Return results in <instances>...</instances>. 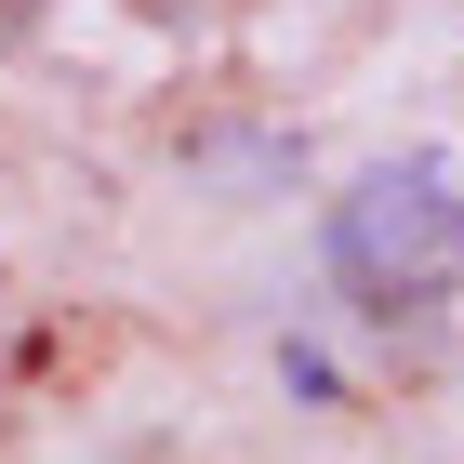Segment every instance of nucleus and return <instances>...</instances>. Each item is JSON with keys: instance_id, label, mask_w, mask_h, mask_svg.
Here are the masks:
<instances>
[{"instance_id": "nucleus-1", "label": "nucleus", "mask_w": 464, "mask_h": 464, "mask_svg": "<svg viewBox=\"0 0 464 464\" xmlns=\"http://www.w3.org/2000/svg\"><path fill=\"white\" fill-rule=\"evenodd\" d=\"M332 279L372 319H425L438 292L464 279V186L451 160H385L332 199Z\"/></svg>"}]
</instances>
